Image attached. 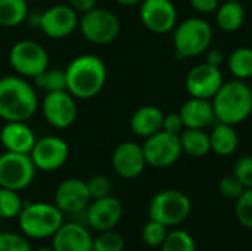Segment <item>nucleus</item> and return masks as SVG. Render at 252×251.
I'll list each match as a JSON object with an SVG mask.
<instances>
[{
  "instance_id": "f257e3e1",
  "label": "nucleus",
  "mask_w": 252,
  "mask_h": 251,
  "mask_svg": "<svg viewBox=\"0 0 252 251\" xmlns=\"http://www.w3.org/2000/svg\"><path fill=\"white\" fill-rule=\"evenodd\" d=\"M66 90L75 99H92L97 96L106 84L108 70L105 62L96 55H80L65 68Z\"/></svg>"
},
{
  "instance_id": "f03ea898",
  "label": "nucleus",
  "mask_w": 252,
  "mask_h": 251,
  "mask_svg": "<svg viewBox=\"0 0 252 251\" xmlns=\"http://www.w3.org/2000/svg\"><path fill=\"white\" fill-rule=\"evenodd\" d=\"M38 108L35 87L25 77L4 75L0 78V118L6 121H28Z\"/></svg>"
},
{
  "instance_id": "7ed1b4c3",
  "label": "nucleus",
  "mask_w": 252,
  "mask_h": 251,
  "mask_svg": "<svg viewBox=\"0 0 252 251\" xmlns=\"http://www.w3.org/2000/svg\"><path fill=\"white\" fill-rule=\"evenodd\" d=\"M211 102L217 121L236 126L252 114V89L244 80H230L221 84Z\"/></svg>"
},
{
  "instance_id": "20e7f679",
  "label": "nucleus",
  "mask_w": 252,
  "mask_h": 251,
  "mask_svg": "<svg viewBox=\"0 0 252 251\" xmlns=\"http://www.w3.org/2000/svg\"><path fill=\"white\" fill-rule=\"evenodd\" d=\"M63 216L53 203H27L18 216V225L24 237L46 240L63 225Z\"/></svg>"
},
{
  "instance_id": "39448f33",
  "label": "nucleus",
  "mask_w": 252,
  "mask_h": 251,
  "mask_svg": "<svg viewBox=\"0 0 252 251\" xmlns=\"http://www.w3.org/2000/svg\"><path fill=\"white\" fill-rule=\"evenodd\" d=\"M213 41V28L202 18H189L174 27L173 43L179 58H193L207 52Z\"/></svg>"
},
{
  "instance_id": "423d86ee",
  "label": "nucleus",
  "mask_w": 252,
  "mask_h": 251,
  "mask_svg": "<svg viewBox=\"0 0 252 251\" xmlns=\"http://www.w3.org/2000/svg\"><path fill=\"white\" fill-rule=\"evenodd\" d=\"M192 212V203L189 197L179 189H164L155 194L149 203V219L157 220L167 228L179 226L183 223Z\"/></svg>"
},
{
  "instance_id": "0eeeda50",
  "label": "nucleus",
  "mask_w": 252,
  "mask_h": 251,
  "mask_svg": "<svg viewBox=\"0 0 252 251\" xmlns=\"http://www.w3.org/2000/svg\"><path fill=\"white\" fill-rule=\"evenodd\" d=\"M78 28L87 41L102 46L114 41L118 37L121 31V22L112 10L94 7L83 13Z\"/></svg>"
},
{
  "instance_id": "6e6552de",
  "label": "nucleus",
  "mask_w": 252,
  "mask_h": 251,
  "mask_svg": "<svg viewBox=\"0 0 252 251\" xmlns=\"http://www.w3.org/2000/svg\"><path fill=\"white\" fill-rule=\"evenodd\" d=\"M37 173L30 154L3 152L0 155V186L13 191H22L28 188Z\"/></svg>"
},
{
  "instance_id": "1a4fd4ad",
  "label": "nucleus",
  "mask_w": 252,
  "mask_h": 251,
  "mask_svg": "<svg viewBox=\"0 0 252 251\" xmlns=\"http://www.w3.org/2000/svg\"><path fill=\"white\" fill-rule=\"evenodd\" d=\"M9 64L18 75L34 78L49 67V53L37 41L21 40L10 47Z\"/></svg>"
},
{
  "instance_id": "9d476101",
  "label": "nucleus",
  "mask_w": 252,
  "mask_h": 251,
  "mask_svg": "<svg viewBox=\"0 0 252 251\" xmlns=\"http://www.w3.org/2000/svg\"><path fill=\"white\" fill-rule=\"evenodd\" d=\"M142 148L146 164L154 169H167L173 166L183 152L179 135H171L164 130L146 138Z\"/></svg>"
},
{
  "instance_id": "9b49d317",
  "label": "nucleus",
  "mask_w": 252,
  "mask_h": 251,
  "mask_svg": "<svg viewBox=\"0 0 252 251\" xmlns=\"http://www.w3.org/2000/svg\"><path fill=\"white\" fill-rule=\"evenodd\" d=\"M44 120L55 129H68L77 118L75 98L68 90L46 93L41 102Z\"/></svg>"
},
{
  "instance_id": "f8f14e48",
  "label": "nucleus",
  "mask_w": 252,
  "mask_h": 251,
  "mask_svg": "<svg viewBox=\"0 0 252 251\" xmlns=\"http://www.w3.org/2000/svg\"><path fill=\"white\" fill-rule=\"evenodd\" d=\"M30 157L37 170L55 172L66 163L69 146L59 136H44L35 141Z\"/></svg>"
},
{
  "instance_id": "ddd939ff",
  "label": "nucleus",
  "mask_w": 252,
  "mask_h": 251,
  "mask_svg": "<svg viewBox=\"0 0 252 251\" xmlns=\"http://www.w3.org/2000/svg\"><path fill=\"white\" fill-rule=\"evenodd\" d=\"M78 13L69 4H55L41 12L38 28L52 40L69 37L78 27Z\"/></svg>"
},
{
  "instance_id": "4468645a",
  "label": "nucleus",
  "mask_w": 252,
  "mask_h": 251,
  "mask_svg": "<svg viewBox=\"0 0 252 251\" xmlns=\"http://www.w3.org/2000/svg\"><path fill=\"white\" fill-rule=\"evenodd\" d=\"M123 203L112 194L97 200H92V203L86 209V225L97 232L111 231L118 226L123 219Z\"/></svg>"
},
{
  "instance_id": "2eb2a0df",
  "label": "nucleus",
  "mask_w": 252,
  "mask_h": 251,
  "mask_svg": "<svg viewBox=\"0 0 252 251\" xmlns=\"http://www.w3.org/2000/svg\"><path fill=\"white\" fill-rule=\"evenodd\" d=\"M92 197L87 188V182L78 178L65 179L58 185L53 195V204L63 215H77L87 209Z\"/></svg>"
},
{
  "instance_id": "dca6fc26",
  "label": "nucleus",
  "mask_w": 252,
  "mask_h": 251,
  "mask_svg": "<svg viewBox=\"0 0 252 251\" xmlns=\"http://www.w3.org/2000/svg\"><path fill=\"white\" fill-rule=\"evenodd\" d=\"M140 19L149 31L165 34L177 25V9L171 0H143Z\"/></svg>"
},
{
  "instance_id": "f3484780",
  "label": "nucleus",
  "mask_w": 252,
  "mask_h": 251,
  "mask_svg": "<svg viewBox=\"0 0 252 251\" xmlns=\"http://www.w3.org/2000/svg\"><path fill=\"white\" fill-rule=\"evenodd\" d=\"M223 83L224 81L220 68L207 62L195 65L186 77V89L192 98L213 99Z\"/></svg>"
},
{
  "instance_id": "a211bd4d",
  "label": "nucleus",
  "mask_w": 252,
  "mask_h": 251,
  "mask_svg": "<svg viewBox=\"0 0 252 251\" xmlns=\"http://www.w3.org/2000/svg\"><path fill=\"white\" fill-rule=\"evenodd\" d=\"M111 163L114 172L123 179H134L140 176L148 166L142 145L131 141L121 142L114 149Z\"/></svg>"
},
{
  "instance_id": "6ab92c4d",
  "label": "nucleus",
  "mask_w": 252,
  "mask_h": 251,
  "mask_svg": "<svg viewBox=\"0 0 252 251\" xmlns=\"http://www.w3.org/2000/svg\"><path fill=\"white\" fill-rule=\"evenodd\" d=\"M55 251H93V237L89 229L77 222H63L52 237Z\"/></svg>"
},
{
  "instance_id": "aec40b11",
  "label": "nucleus",
  "mask_w": 252,
  "mask_h": 251,
  "mask_svg": "<svg viewBox=\"0 0 252 251\" xmlns=\"http://www.w3.org/2000/svg\"><path fill=\"white\" fill-rule=\"evenodd\" d=\"M37 138L27 121H6L0 130V142L9 152L30 154Z\"/></svg>"
},
{
  "instance_id": "412c9836",
  "label": "nucleus",
  "mask_w": 252,
  "mask_h": 251,
  "mask_svg": "<svg viewBox=\"0 0 252 251\" xmlns=\"http://www.w3.org/2000/svg\"><path fill=\"white\" fill-rule=\"evenodd\" d=\"M185 129H207L216 120L211 99L190 98L186 101L179 111Z\"/></svg>"
},
{
  "instance_id": "4be33fe9",
  "label": "nucleus",
  "mask_w": 252,
  "mask_h": 251,
  "mask_svg": "<svg viewBox=\"0 0 252 251\" xmlns=\"http://www.w3.org/2000/svg\"><path fill=\"white\" fill-rule=\"evenodd\" d=\"M164 123V112L152 105L140 107L130 120V127L134 135L140 138H149L162 130Z\"/></svg>"
},
{
  "instance_id": "5701e85b",
  "label": "nucleus",
  "mask_w": 252,
  "mask_h": 251,
  "mask_svg": "<svg viewBox=\"0 0 252 251\" xmlns=\"http://www.w3.org/2000/svg\"><path fill=\"white\" fill-rule=\"evenodd\" d=\"M211 151L221 157L232 155L239 146V136L235 130V126L226 123H217L210 132Z\"/></svg>"
},
{
  "instance_id": "b1692460",
  "label": "nucleus",
  "mask_w": 252,
  "mask_h": 251,
  "mask_svg": "<svg viewBox=\"0 0 252 251\" xmlns=\"http://www.w3.org/2000/svg\"><path fill=\"white\" fill-rule=\"evenodd\" d=\"M179 138L183 152L193 158H202L211 151L210 133L205 129H183Z\"/></svg>"
},
{
  "instance_id": "393cba45",
  "label": "nucleus",
  "mask_w": 252,
  "mask_h": 251,
  "mask_svg": "<svg viewBox=\"0 0 252 251\" xmlns=\"http://www.w3.org/2000/svg\"><path fill=\"white\" fill-rule=\"evenodd\" d=\"M217 25L227 33H233L239 30L245 21V9L241 1L226 0L216 10Z\"/></svg>"
},
{
  "instance_id": "a878e982",
  "label": "nucleus",
  "mask_w": 252,
  "mask_h": 251,
  "mask_svg": "<svg viewBox=\"0 0 252 251\" xmlns=\"http://www.w3.org/2000/svg\"><path fill=\"white\" fill-rule=\"evenodd\" d=\"M30 7L27 0H0V25L13 28L27 21Z\"/></svg>"
},
{
  "instance_id": "bb28decb",
  "label": "nucleus",
  "mask_w": 252,
  "mask_h": 251,
  "mask_svg": "<svg viewBox=\"0 0 252 251\" xmlns=\"http://www.w3.org/2000/svg\"><path fill=\"white\" fill-rule=\"evenodd\" d=\"M35 87L41 89L46 93L66 90V72L62 68H46L43 72L35 75L34 78Z\"/></svg>"
},
{
  "instance_id": "cd10ccee",
  "label": "nucleus",
  "mask_w": 252,
  "mask_h": 251,
  "mask_svg": "<svg viewBox=\"0 0 252 251\" xmlns=\"http://www.w3.org/2000/svg\"><path fill=\"white\" fill-rule=\"evenodd\" d=\"M229 70L238 80H247L252 77V49L251 47H238L235 49L229 59Z\"/></svg>"
},
{
  "instance_id": "c85d7f7f",
  "label": "nucleus",
  "mask_w": 252,
  "mask_h": 251,
  "mask_svg": "<svg viewBox=\"0 0 252 251\" xmlns=\"http://www.w3.org/2000/svg\"><path fill=\"white\" fill-rule=\"evenodd\" d=\"M24 203L18 191L0 186V219H13L18 217Z\"/></svg>"
},
{
  "instance_id": "c756f323",
  "label": "nucleus",
  "mask_w": 252,
  "mask_h": 251,
  "mask_svg": "<svg viewBox=\"0 0 252 251\" xmlns=\"http://www.w3.org/2000/svg\"><path fill=\"white\" fill-rule=\"evenodd\" d=\"M159 249L161 251H196V244L189 232L183 229H174L167 234Z\"/></svg>"
},
{
  "instance_id": "7c9ffc66",
  "label": "nucleus",
  "mask_w": 252,
  "mask_h": 251,
  "mask_svg": "<svg viewBox=\"0 0 252 251\" xmlns=\"http://www.w3.org/2000/svg\"><path fill=\"white\" fill-rule=\"evenodd\" d=\"M168 234V228L157 220H152L149 219L143 228H142V232H140V237H142V241L148 246V247H161V244L164 243L165 237Z\"/></svg>"
},
{
  "instance_id": "2f4dec72",
  "label": "nucleus",
  "mask_w": 252,
  "mask_h": 251,
  "mask_svg": "<svg viewBox=\"0 0 252 251\" xmlns=\"http://www.w3.org/2000/svg\"><path fill=\"white\" fill-rule=\"evenodd\" d=\"M126 241L121 234L111 231L99 232L96 238H93V251H124Z\"/></svg>"
},
{
  "instance_id": "473e14b6",
  "label": "nucleus",
  "mask_w": 252,
  "mask_h": 251,
  "mask_svg": "<svg viewBox=\"0 0 252 251\" xmlns=\"http://www.w3.org/2000/svg\"><path fill=\"white\" fill-rule=\"evenodd\" d=\"M236 220L247 229H252V188H247L235 204Z\"/></svg>"
},
{
  "instance_id": "72a5a7b5",
  "label": "nucleus",
  "mask_w": 252,
  "mask_h": 251,
  "mask_svg": "<svg viewBox=\"0 0 252 251\" xmlns=\"http://www.w3.org/2000/svg\"><path fill=\"white\" fill-rule=\"evenodd\" d=\"M0 251H32L22 234L0 232Z\"/></svg>"
},
{
  "instance_id": "f704fd0d",
  "label": "nucleus",
  "mask_w": 252,
  "mask_h": 251,
  "mask_svg": "<svg viewBox=\"0 0 252 251\" xmlns=\"http://www.w3.org/2000/svg\"><path fill=\"white\" fill-rule=\"evenodd\" d=\"M219 189H220V194L224 197V198H227V200H238L241 195H242V192L247 189L244 185H242V182L232 173V175H226V176H223L221 178V180H220V183H219Z\"/></svg>"
},
{
  "instance_id": "c9c22d12",
  "label": "nucleus",
  "mask_w": 252,
  "mask_h": 251,
  "mask_svg": "<svg viewBox=\"0 0 252 251\" xmlns=\"http://www.w3.org/2000/svg\"><path fill=\"white\" fill-rule=\"evenodd\" d=\"M87 188H89L92 200H97V198L111 195L112 182H111L109 178H106L103 175H96V176H92L87 180Z\"/></svg>"
},
{
  "instance_id": "e433bc0d",
  "label": "nucleus",
  "mask_w": 252,
  "mask_h": 251,
  "mask_svg": "<svg viewBox=\"0 0 252 251\" xmlns=\"http://www.w3.org/2000/svg\"><path fill=\"white\" fill-rule=\"evenodd\" d=\"M233 175L245 188H252V155H242L236 160Z\"/></svg>"
},
{
  "instance_id": "4c0bfd02",
  "label": "nucleus",
  "mask_w": 252,
  "mask_h": 251,
  "mask_svg": "<svg viewBox=\"0 0 252 251\" xmlns=\"http://www.w3.org/2000/svg\"><path fill=\"white\" fill-rule=\"evenodd\" d=\"M185 129L183 120L179 112H171L164 115V123H162V130L168 132L171 135H180Z\"/></svg>"
},
{
  "instance_id": "58836bf2",
  "label": "nucleus",
  "mask_w": 252,
  "mask_h": 251,
  "mask_svg": "<svg viewBox=\"0 0 252 251\" xmlns=\"http://www.w3.org/2000/svg\"><path fill=\"white\" fill-rule=\"evenodd\" d=\"M189 3L201 13H213L219 7V0H189Z\"/></svg>"
},
{
  "instance_id": "ea45409f",
  "label": "nucleus",
  "mask_w": 252,
  "mask_h": 251,
  "mask_svg": "<svg viewBox=\"0 0 252 251\" xmlns=\"http://www.w3.org/2000/svg\"><path fill=\"white\" fill-rule=\"evenodd\" d=\"M68 4L77 12V13H86L96 7L97 0H68Z\"/></svg>"
},
{
  "instance_id": "a19ab883",
  "label": "nucleus",
  "mask_w": 252,
  "mask_h": 251,
  "mask_svg": "<svg viewBox=\"0 0 252 251\" xmlns=\"http://www.w3.org/2000/svg\"><path fill=\"white\" fill-rule=\"evenodd\" d=\"M205 62L210 64V65H213V67L220 68V67L223 65V62H224V55H223V52L219 50V49H211V50L207 52V59H205Z\"/></svg>"
},
{
  "instance_id": "79ce46f5",
  "label": "nucleus",
  "mask_w": 252,
  "mask_h": 251,
  "mask_svg": "<svg viewBox=\"0 0 252 251\" xmlns=\"http://www.w3.org/2000/svg\"><path fill=\"white\" fill-rule=\"evenodd\" d=\"M115 1L121 6H136V4L142 3L143 0H115Z\"/></svg>"
},
{
  "instance_id": "37998d69",
  "label": "nucleus",
  "mask_w": 252,
  "mask_h": 251,
  "mask_svg": "<svg viewBox=\"0 0 252 251\" xmlns=\"http://www.w3.org/2000/svg\"><path fill=\"white\" fill-rule=\"evenodd\" d=\"M32 251H55L52 247H40V249H37V250H32Z\"/></svg>"
},
{
  "instance_id": "c03bdc74",
  "label": "nucleus",
  "mask_w": 252,
  "mask_h": 251,
  "mask_svg": "<svg viewBox=\"0 0 252 251\" xmlns=\"http://www.w3.org/2000/svg\"><path fill=\"white\" fill-rule=\"evenodd\" d=\"M232 1H241V0H232Z\"/></svg>"
},
{
  "instance_id": "a18cd8bd",
  "label": "nucleus",
  "mask_w": 252,
  "mask_h": 251,
  "mask_svg": "<svg viewBox=\"0 0 252 251\" xmlns=\"http://www.w3.org/2000/svg\"><path fill=\"white\" fill-rule=\"evenodd\" d=\"M236 251H241V250H236Z\"/></svg>"
}]
</instances>
